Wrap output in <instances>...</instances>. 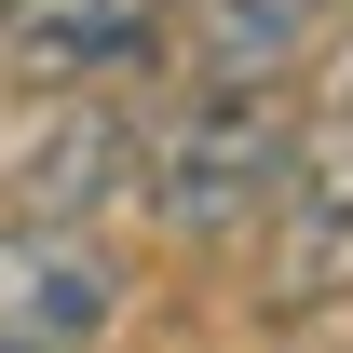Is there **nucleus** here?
Here are the masks:
<instances>
[{
  "label": "nucleus",
  "mask_w": 353,
  "mask_h": 353,
  "mask_svg": "<svg viewBox=\"0 0 353 353\" xmlns=\"http://www.w3.org/2000/svg\"><path fill=\"white\" fill-rule=\"evenodd\" d=\"M353 299V0L326 28V68H312V109L285 123V176H272L259 218V312H340Z\"/></svg>",
  "instance_id": "nucleus-1"
},
{
  "label": "nucleus",
  "mask_w": 353,
  "mask_h": 353,
  "mask_svg": "<svg viewBox=\"0 0 353 353\" xmlns=\"http://www.w3.org/2000/svg\"><path fill=\"white\" fill-rule=\"evenodd\" d=\"M136 176H150V218H163L176 245L259 231L272 218V176H285V95L272 82H204L150 150H136Z\"/></svg>",
  "instance_id": "nucleus-2"
},
{
  "label": "nucleus",
  "mask_w": 353,
  "mask_h": 353,
  "mask_svg": "<svg viewBox=\"0 0 353 353\" xmlns=\"http://www.w3.org/2000/svg\"><path fill=\"white\" fill-rule=\"evenodd\" d=\"M123 312V259L68 218H0V353H95Z\"/></svg>",
  "instance_id": "nucleus-3"
},
{
  "label": "nucleus",
  "mask_w": 353,
  "mask_h": 353,
  "mask_svg": "<svg viewBox=\"0 0 353 353\" xmlns=\"http://www.w3.org/2000/svg\"><path fill=\"white\" fill-rule=\"evenodd\" d=\"M176 0H0V68L14 82H109L163 41Z\"/></svg>",
  "instance_id": "nucleus-4"
},
{
  "label": "nucleus",
  "mask_w": 353,
  "mask_h": 353,
  "mask_svg": "<svg viewBox=\"0 0 353 353\" xmlns=\"http://www.w3.org/2000/svg\"><path fill=\"white\" fill-rule=\"evenodd\" d=\"M123 176H136V136L109 123V109H82V123H54L41 150H28V218H68V231H82Z\"/></svg>",
  "instance_id": "nucleus-5"
},
{
  "label": "nucleus",
  "mask_w": 353,
  "mask_h": 353,
  "mask_svg": "<svg viewBox=\"0 0 353 353\" xmlns=\"http://www.w3.org/2000/svg\"><path fill=\"white\" fill-rule=\"evenodd\" d=\"M340 0H204V82H272Z\"/></svg>",
  "instance_id": "nucleus-6"
}]
</instances>
